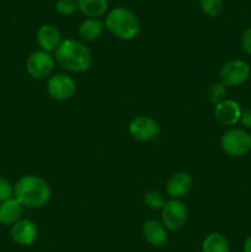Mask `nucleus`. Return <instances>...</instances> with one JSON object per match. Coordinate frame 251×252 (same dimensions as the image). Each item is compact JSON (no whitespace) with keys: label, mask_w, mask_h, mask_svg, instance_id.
Here are the masks:
<instances>
[{"label":"nucleus","mask_w":251,"mask_h":252,"mask_svg":"<svg viewBox=\"0 0 251 252\" xmlns=\"http://www.w3.org/2000/svg\"><path fill=\"white\" fill-rule=\"evenodd\" d=\"M78 10L76 0H57L56 11L62 16H70Z\"/></svg>","instance_id":"4be33fe9"},{"label":"nucleus","mask_w":251,"mask_h":252,"mask_svg":"<svg viewBox=\"0 0 251 252\" xmlns=\"http://www.w3.org/2000/svg\"><path fill=\"white\" fill-rule=\"evenodd\" d=\"M54 65H56V59L49 52L37 49L27 57L26 71L31 78L42 80L52 73Z\"/></svg>","instance_id":"423d86ee"},{"label":"nucleus","mask_w":251,"mask_h":252,"mask_svg":"<svg viewBox=\"0 0 251 252\" xmlns=\"http://www.w3.org/2000/svg\"><path fill=\"white\" fill-rule=\"evenodd\" d=\"M192 186H193V180L191 175L185 171L176 172L167 181L166 193L172 199H180L191 191Z\"/></svg>","instance_id":"f8f14e48"},{"label":"nucleus","mask_w":251,"mask_h":252,"mask_svg":"<svg viewBox=\"0 0 251 252\" xmlns=\"http://www.w3.org/2000/svg\"><path fill=\"white\" fill-rule=\"evenodd\" d=\"M12 241L20 246H30L38 238V228L30 219H20L10 229Z\"/></svg>","instance_id":"9d476101"},{"label":"nucleus","mask_w":251,"mask_h":252,"mask_svg":"<svg viewBox=\"0 0 251 252\" xmlns=\"http://www.w3.org/2000/svg\"><path fill=\"white\" fill-rule=\"evenodd\" d=\"M105 29L122 41H132L140 31V24L137 15L127 7L118 6L107 12Z\"/></svg>","instance_id":"7ed1b4c3"},{"label":"nucleus","mask_w":251,"mask_h":252,"mask_svg":"<svg viewBox=\"0 0 251 252\" xmlns=\"http://www.w3.org/2000/svg\"><path fill=\"white\" fill-rule=\"evenodd\" d=\"M244 252H251V234L246 238L244 243Z\"/></svg>","instance_id":"a878e982"},{"label":"nucleus","mask_w":251,"mask_h":252,"mask_svg":"<svg viewBox=\"0 0 251 252\" xmlns=\"http://www.w3.org/2000/svg\"><path fill=\"white\" fill-rule=\"evenodd\" d=\"M202 11L211 17L219 16L223 11V0H198Z\"/></svg>","instance_id":"aec40b11"},{"label":"nucleus","mask_w":251,"mask_h":252,"mask_svg":"<svg viewBox=\"0 0 251 252\" xmlns=\"http://www.w3.org/2000/svg\"><path fill=\"white\" fill-rule=\"evenodd\" d=\"M128 133L137 142H149L159 133V125L150 116H137L129 122Z\"/></svg>","instance_id":"1a4fd4ad"},{"label":"nucleus","mask_w":251,"mask_h":252,"mask_svg":"<svg viewBox=\"0 0 251 252\" xmlns=\"http://www.w3.org/2000/svg\"><path fill=\"white\" fill-rule=\"evenodd\" d=\"M22 208L24 206L14 197L1 202L0 203V224L12 225L16 223L17 220L21 219Z\"/></svg>","instance_id":"2eb2a0df"},{"label":"nucleus","mask_w":251,"mask_h":252,"mask_svg":"<svg viewBox=\"0 0 251 252\" xmlns=\"http://www.w3.org/2000/svg\"><path fill=\"white\" fill-rule=\"evenodd\" d=\"M14 198L27 208H41L51 198V187L42 177L25 175L14 185Z\"/></svg>","instance_id":"f03ea898"},{"label":"nucleus","mask_w":251,"mask_h":252,"mask_svg":"<svg viewBox=\"0 0 251 252\" xmlns=\"http://www.w3.org/2000/svg\"><path fill=\"white\" fill-rule=\"evenodd\" d=\"M241 113L243 111H241L240 105L230 98H225L221 102L217 103L214 107V118L220 125L226 126V127L235 126L240 121Z\"/></svg>","instance_id":"9b49d317"},{"label":"nucleus","mask_w":251,"mask_h":252,"mask_svg":"<svg viewBox=\"0 0 251 252\" xmlns=\"http://www.w3.org/2000/svg\"><path fill=\"white\" fill-rule=\"evenodd\" d=\"M47 93L53 100L66 101L75 95L76 83L68 74H54L47 81Z\"/></svg>","instance_id":"6e6552de"},{"label":"nucleus","mask_w":251,"mask_h":252,"mask_svg":"<svg viewBox=\"0 0 251 252\" xmlns=\"http://www.w3.org/2000/svg\"><path fill=\"white\" fill-rule=\"evenodd\" d=\"M250 71V65L245 61L231 59L223 64L219 70V81L226 88H236L248 80Z\"/></svg>","instance_id":"39448f33"},{"label":"nucleus","mask_w":251,"mask_h":252,"mask_svg":"<svg viewBox=\"0 0 251 252\" xmlns=\"http://www.w3.org/2000/svg\"><path fill=\"white\" fill-rule=\"evenodd\" d=\"M54 59L59 66L70 73H84L93 62L90 49L78 39H64L54 51Z\"/></svg>","instance_id":"f257e3e1"},{"label":"nucleus","mask_w":251,"mask_h":252,"mask_svg":"<svg viewBox=\"0 0 251 252\" xmlns=\"http://www.w3.org/2000/svg\"><path fill=\"white\" fill-rule=\"evenodd\" d=\"M36 41L37 44L41 47L42 51H56L62 42L61 32L53 25H41L36 32Z\"/></svg>","instance_id":"ddd939ff"},{"label":"nucleus","mask_w":251,"mask_h":252,"mask_svg":"<svg viewBox=\"0 0 251 252\" xmlns=\"http://www.w3.org/2000/svg\"><path fill=\"white\" fill-rule=\"evenodd\" d=\"M220 147L229 157H244L251 150V134L244 129L231 128L221 135Z\"/></svg>","instance_id":"20e7f679"},{"label":"nucleus","mask_w":251,"mask_h":252,"mask_svg":"<svg viewBox=\"0 0 251 252\" xmlns=\"http://www.w3.org/2000/svg\"><path fill=\"white\" fill-rule=\"evenodd\" d=\"M202 252H230L229 241L220 233H211L202 243Z\"/></svg>","instance_id":"a211bd4d"},{"label":"nucleus","mask_w":251,"mask_h":252,"mask_svg":"<svg viewBox=\"0 0 251 252\" xmlns=\"http://www.w3.org/2000/svg\"><path fill=\"white\" fill-rule=\"evenodd\" d=\"M240 121H241V123L244 125V127L251 129V108H248V110L243 111Z\"/></svg>","instance_id":"393cba45"},{"label":"nucleus","mask_w":251,"mask_h":252,"mask_svg":"<svg viewBox=\"0 0 251 252\" xmlns=\"http://www.w3.org/2000/svg\"><path fill=\"white\" fill-rule=\"evenodd\" d=\"M143 236L145 240L153 246L165 245L167 241V229L162 225V223L155 220V219H149L143 224Z\"/></svg>","instance_id":"4468645a"},{"label":"nucleus","mask_w":251,"mask_h":252,"mask_svg":"<svg viewBox=\"0 0 251 252\" xmlns=\"http://www.w3.org/2000/svg\"><path fill=\"white\" fill-rule=\"evenodd\" d=\"M105 31V22L100 19H86L80 24L78 33L84 41L93 42L100 38Z\"/></svg>","instance_id":"dca6fc26"},{"label":"nucleus","mask_w":251,"mask_h":252,"mask_svg":"<svg viewBox=\"0 0 251 252\" xmlns=\"http://www.w3.org/2000/svg\"><path fill=\"white\" fill-rule=\"evenodd\" d=\"M78 10L88 19H98L108 9L107 0H76Z\"/></svg>","instance_id":"f3484780"},{"label":"nucleus","mask_w":251,"mask_h":252,"mask_svg":"<svg viewBox=\"0 0 251 252\" xmlns=\"http://www.w3.org/2000/svg\"><path fill=\"white\" fill-rule=\"evenodd\" d=\"M12 194H14V186L9 180L0 175V203L11 198Z\"/></svg>","instance_id":"5701e85b"},{"label":"nucleus","mask_w":251,"mask_h":252,"mask_svg":"<svg viewBox=\"0 0 251 252\" xmlns=\"http://www.w3.org/2000/svg\"><path fill=\"white\" fill-rule=\"evenodd\" d=\"M240 44L243 51L249 56H251V27H248L243 31L240 37Z\"/></svg>","instance_id":"b1692460"},{"label":"nucleus","mask_w":251,"mask_h":252,"mask_svg":"<svg viewBox=\"0 0 251 252\" xmlns=\"http://www.w3.org/2000/svg\"><path fill=\"white\" fill-rule=\"evenodd\" d=\"M207 97H208L209 102H212L213 105L221 102L226 97V86L223 85L220 81L212 84L207 90Z\"/></svg>","instance_id":"6ab92c4d"},{"label":"nucleus","mask_w":251,"mask_h":252,"mask_svg":"<svg viewBox=\"0 0 251 252\" xmlns=\"http://www.w3.org/2000/svg\"><path fill=\"white\" fill-rule=\"evenodd\" d=\"M187 208L180 199H170L161 208V223L167 230H180L187 221Z\"/></svg>","instance_id":"0eeeda50"},{"label":"nucleus","mask_w":251,"mask_h":252,"mask_svg":"<svg viewBox=\"0 0 251 252\" xmlns=\"http://www.w3.org/2000/svg\"><path fill=\"white\" fill-rule=\"evenodd\" d=\"M144 201L147 207H149L150 209H154V211H157V209L161 211L165 202H166L165 201L164 196H162L159 191H155V189H152V191H149L145 194Z\"/></svg>","instance_id":"412c9836"}]
</instances>
